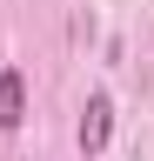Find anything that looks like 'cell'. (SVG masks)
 I'll return each mask as SVG.
<instances>
[{
    "instance_id": "cell-1",
    "label": "cell",
    "mask_w": 154,
    "mask_h": 161,
    "mask_svg": "<svg viewBox=\"0 0 154 161\" xmlns=\"http://www.w3.org/2000/svg\"><path fill=\"white\" fill-rule=\"evenodd\" d=\"M114 134V94H87V114H81V154L94 161Z\"/></svg>"
},
{
    "instance_id": "cell-2",
    "label": "cell",
    "mask_w": 154,
    "mask_h": 161,
    "mask_svg": "<svg viewBox=\"0 0 154 161\" xmlns=\"http://www.w3.org/2000/svg\"><path fill=\"white\" fill-rule=\"evenodd\" d=\"M20 121H27V74L7 67L0 74V128H20Z\"/></svg>"
}]
</instances>
